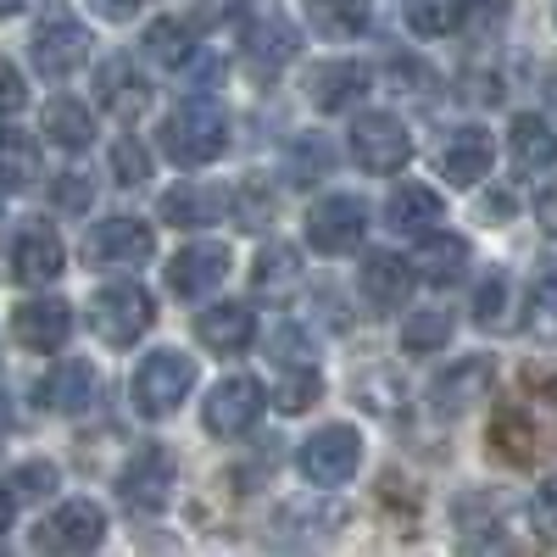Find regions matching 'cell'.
<instances>
[{
  "instance_id": "6da1fadb",
  "label": "cell",
  "mask_w": 557,
  "mask_h": 557,
  "mask_svg": "<svg viewBox=\"0 0 557 557\" xmlns=\"http://www.w3.org/2000/svg\"><path fill=\"white\" fill-rule=\"evenodd\" d=\"M485 446L502 462H513V469L552 457L557 451V374H524L519 396L491 412Z\"/></svg>"
},
{
  "instance_id": "7a4b0ae2",
  "label": "cell",
  "mask_w": 557,
  "mask_h": 557,
  "mask_svg": "<svg viewBox=\"0 0 557 557\" xmlns=\"http://www.w3.org/2000/svg\"><path fill=\"white\" fill-rule=\"evenodd\" d=\"M157 139H162V151H168L178 168H207V162H218L223 146H228V117H223L218 101L190 96V101H178V107L162 117Z\"/></svg>"
},
{
  "instance_id": "3957f363",
  "label": "cell",
  "mask_w": 557,
  "mask_h": 557,
  "mask_svg": "<svg viewBox=\"0 0 557 557\" xmlns=\"http://www.w3.org/2000/svg\"><path fill=\"white\" fill-rule=\"evenodd\" d=\"M28 51H34V67L45 78H67V73H78L89 57H96V34H89V23L73 7L51 0V7L39 12V23H34Z\"/></svg>"
},
{
  "instance_id": "277c9868",
  "label": "cell",
  "mask_w": 557,
  "mask_h": 557,
  "mask_svg": "<svg viewBox=\"0 0 557 557\" xmlns=\"http://www.w3.org/2000/svg\"><path fill=\"white\" fill-rule=\"evenodd\" d=\"M196 391V362L184 357L178 346H162V351H146L128 380V396H134V412L139 418H168L178 412V401Z\"/></svg>"
},
{
  "instance_id": "5b68a950",
  "label": "cell",
  "mask_w": 557,
  "mask_h": 557,
  "mask_svg": "<svg viewBox=\"0 0 557 557\" xmlns=\"http://www.w3.org/2000/svg\"><path fill=\"white\" fill-rule=\"evenodd\" d=\"M101 541H107V513H101V502H89V496L57 502L51 513L34 524V552L39 557H89Z\"/></svg>"
},
{
  "instance_id": "8992f818",
  "label": "cell",
  "mask_w": 557,
  "mask_h": 557,
  "mask_svg": "<svg viewBox=\"0 0 557 557\" xmlns=\"http://www.w3.org/2000/svg\"><path fill=\"white\" fill-rule=\"evenodd\" d=\"M151 323H157V301H151L146 285H134V278H112V285H101L89 296V330L117 351L134 346Z\"/></svg>"
},
{
  "instance_id": "52a82bcc",
  "label": "cell",
  "mask_w": 557,
  "mask_h": 557,
  "mask_svg": "<svg viewBox=\"0 0 557 557\" xmlns=\"http://www.w3.org/2000/svg\"><path fill=\"white\" fill-rule=\"evenodd\" d=\"M296 469L307 485H346L362 469V435L351 424H323L301 441L296 451Z\"/></svg>"
},
{
  "instance_id": "ba28073f",
  "label": "cell",
  "mask_w": 557,
  "mask_h": 557,
  "mask_svg": "<svg viewBox=\"0 0 557 557\" xmlns=\"http://www.w3.org/2000/svg\"><path fill=\"white\" fill-rule=\"evenodd\" d=\"M351 162L362 173H401L412 162V134L396 112H362L351 123Z\"/></svg>"
},
{
  "instance_id": "9c48e42d",
  "label": "cell",
  "mask_w": 557,
  "mask_h": 557,
  "mask_svg": "<svg viewBox=\"0 0 557 557\" xmlns=\"http://www.w3.org/2000/svg\"><path fill=\"white\" fill-rule=\"evenodd\" d=\"M157 257V235L139 218H101L84 235V262L112 268V273H134Z\"/></svg>"
},
{
  "instance_id": "30bf717a",
  "label": "cell",
  "mask_w": 557,
  "mask_h": 557,
  "mask_svg": "<svg viewBox=\"0 0 557 557\" xmlns=\"http://www.w3.org/2000/svg\"><path fill=\"white\" fill-rule=\"evenodd\" d=\"M368 235V207L362 196H323L307 207V246L318 257H346Z\"/></svg>"
},
{
  "instance_id": "8fae6325",
  "label": "cell",
  "mask_w": 557,
  "mask_h": 557,
  "mask_svg": "<svg viewBox=\"0 0 557 557\" xmlns=\"http://www.w3.org/2000/svg\"><path fill=\"white\" fill-rule=\"evenodd\" d=\"M257 418H262V385L246 380V374H228V380L212 385L207 401H201V424H207V435H218V441L251 435Z\"/></svg>"
},
{
  "instance_id": "7c38bea8",
  "label": "cell",
  "mask_w": 557,
  "mask_h": 557,
  "mask_svg": "<svg viewBox=\"0 0 557 557\" xmlns=\"http://www.w3.org/2000/svg\"><path fill=\"white\" fill-rule=\"evenodd\" d=\"M117 496L128 513H162L168 496H173V462L162 446H146L128 457V469L117 474Z\"/></svg>"
},
{
  "instance_id": "4fadbf2b",
  "label": "cell",
  "mask_w": 557,
  "mask_h": 557,
  "mask_svg": "<svg viewBox=\"0 0 557 557\" xmlns=\"http://www.w3.org/2000/svg\"><path fill=\"white\" fill-rule=\"evenodd\" d=\"M496 385V362L491 357H457L451 368H441V374L430 380V401L441 418H457V412H469L491 396Z\"/></svg>"
},
{
  "instance_id": "5bb4252c",
  "label": "cell",
  "mask_w": 557,
  "mask_h": 557,
  "mask_svg": "<svg viewBox=\"0 0 557 557\" xmlns=\"http://www.w3.org/2000/svg\"><path fill=\"white\" fill-rule=\"evenodd\" d=\"M7 262H12V278L17 285H51V278L62 273V262H67V251H62V235L51 223H23L17 235H12V251H7Z\"/></svg>"
},
{
  "instance_id": "9a60e30c",
  "label": "cell",
  "mask_w": 557,
  "mask_h": 557,
  "mask_svg": "<svg viewBox=\"0 0 557 557\" xmlns=\"http://www.w3.org/2000/svg\"><path fill=\"white\" fill-rule=\"evenodd\" d=\"M12 335L17 346L28 351H62L67 335H73V307L62 296H28L17 312H12Z\"/></svg>"
},
{
  "instance_id": "2e32d148",
  "label": "cell",
  "mask_w": 557,
  "mask_h": 557,
  "mask_svg": "<svg viewBox=\"0 0 557 557\" xmlns=\"http://www.w3.org/2000/svg\"><path fill=\"white\" fill-rule=\"evenodd\" d=\"M223 278H228V246H218V240H196L168 262V290L178 301H196V296L218 290Z\"/></svg>"
},
{
  "instance_id": "e0dca14e",
  "label": "cell",
  "mask_w": 557,
  "mask_h": 557,
  "mask_svg": "<svg viewBox=\"0 0 557 557\" xmlns=\"http://www.w3.org/2000/svg\"><path fill=\"white\" fill-rule=\"evenodd\" d=\"M491 162H496V139L485 134V128H451L446 139H441V151H435V168H441V178L446 184H480L485 173H491Z\"/></svg>"
},
{
  "instance_id": "ac0fdd59",
  "label": "cell",
  "mask_w": 557,
  "mask_h": 557,
  "mask_svg": "<svg viewBox=\"0 0 557 557\" xmlns=\"http://www.w3.org/2000/svg\"><path fill=\"white\" fill-rule=\"evenodd\" d=\"M196 341H201L212 357H240V351L257 341V318H251L246 301L201 307V312H196Z\"/></svg>"
},
{
  "instance_id": "d6986e66",
  "label": "cell",
  "mask_w": 557,
  "mask_h": 557,
  "mask_svg": "<svg viewBox=\"0 0 557 557\" xmlns=\"http://www.w3.org/2000/svg\"><path fill=\"white\" fill-rule=\"evenodd\" d=\"M368 84L374 78H368L362 62H318L307 73V101L318 112H346V107H357L368 96Z\"/></svg>"
},
{
  "instance_id": "ffe728a7",
  "label": "cell",
  "mask_w": 557,
  "mask_h": 557,
  "mask_svg": "<svg viewBox=\"0 0 557 557\" xmlns=\"http://www.w3.org/2000/svg\"><path fill=\"white\" fill-rule=\"evenodd\" d=\"M385 223L396 228V235H435V228L446 223V201H441V190H430V184H396L391 201H385Z\"/></svg>"
},
{
  "instance_id": "44dd1931",
  "label": "cell",
  "mask_w": 557,
  "mask_h": 557,
  "mask_svg": "<svg viewBox=\"0 0 557 557\" xmlns=\"http://www.w3.org/2000/svg\"><path fill=\"white\" fill-rule=\"evenodd\" d=\"M357 290L368 307H380V312H401L407 307V290H412V262L391 257V251H374L362 262L357 273Z\"/></svg>"
},
{
  "instance_id": "7402d4cb",
  "label": "cell",
  "mask_w": 557,
  "mask_h": 557,
  "mask_svg": "<svg viewBox=\"0 0 557 557\" xmlns=\"http://www.w3.org/2000/svg\"><path fill=\"white\" fill-rule=\"evenodd\" d=\"M96 101H101L107 112H117V117L146 112L151 84H146V73L134 67V57H112V62L96 67Z\"/></svg>"
},
{
  "instance_id": "603a6c76",
  "label": "cell",
  "mask_w": 557,
  "mask_h": 557,
  "mask_svg": "<svg viewBox=\"0 0 557 557\" xmlns=\"http://www.w3.org/2000/svg\"><path fill=\"white\" fill-rule=\"evenodd\" d=\"M346 524V507L341 502H290L285 513H278V541H290L296 535V546H307V552H318L323 541H335V530Z\"/></svg>"
},
{
  "instance_id": "cb8c5ba5",
  "label": "cell",
  "mask_w": 557,
  "mask_h": 557,
  "mask_svg": "<svg viewBox=\"0 0 557 557\" xmlns=\"http://www.w3.org/2000/svg\"><path fill=\"white\" fill-rule=\"evenodd\" d=\"M89 396H96V368L89 362H57V368H45V380L34 385V401L45 412H84Z\"/></svg>"
},
{
  "instance_id": "d4e9b609",
  "label": "cell",
  "mask_w": 557,
  "mask_h": 557,
  "mask_svg": "<svg viewBox=\"0 0 557 557\" xmlns=\"http://www.w3.org/2000/svg\"><path fill=\"white\" fill-rule=\"evenodd\" d=\"M507 151H513L519 173H546V168H557V128L535 112H519L513 128H507Z\"/></svg>"
},
{
  "instance_id": "484cf974",
  "label": "cell",
  "mask_w": 557,
  "mask_h": 557,
  "mask_svg": "<svg viewBox=\"0 0 557 557\" xmlns=\"http://www.w3.org/2000/svg\"><path fill=\"white\" fill-rule=\"evenodd\" d=\"M228 212V190L218 184H178V190L162 196V223H178V228H207Z\"/></svg>"
},
{
  "instance_id": "4316f807",
  "label": "cell",
  "mask_w": 557,
  "mask_h": 557,
  "mask_svg": "<svg viewBox=\"0 0 557 557\" xmlns=\"http://www.w3.org/2000/svg\"><path fill=\"white\" fill-rule=\"evenodd\" d=\"M39 128H45V139H51V146H62V151H89V146H96V112H89L84 101H73V96L45 101Z\"/></svg>"
},
{
  "instance_id": "83f0119b",
  "label": "cell",
  "mask_w": 557,
  "mask_h": 557,
  "mask_svg": "<svg viewBox=\"0 0 557 557\" xmlns=\"http://www.w3.org/2000/svg\"><path fill=\"white\" fill-rule=\"evenodd\" d=\"M462 268H469V240L462 235H430L418 262H412V273H424V285H441V290L457 285Z\"/></svg>"
},
{
  "instance_id": "f1b7e54d",
  "label": "cell",
  "mask_w": 557,
  "mask_h": 557,
  "mask_svg": "<svg viewBox=\"0 0 557 557\" xmlns=\"http://www.w3.org/2000/svg\"><path fill=\"white\" fill-rule=\"evenodd\" d=\"M524 335L535 346H557V262L535 273V285L524 296Z\"/></svg>"
},
{
  "instance_id": "f546056e",
  "label": "cell",
  "mask_w": 557,
  "mask_h": 557,
  "mask_svg": "<svg viewBox=\"0 0 557 557\" xmlns=\"http://www.w3.org/2000/svg\"><path fill=\"white\" fill-rule=\"evenodd\" d=\"M146 57L162 67H190L196 62V28L184 17H157L146 28Z\"/></svg>"
},
{
  "instance_id": "4dcf8cb0",
  "label": "cell",
  "mask_w": 557,
  "mask_h": 557,
  "mask_svg": "<svg viewBox=\"0 0 557 557\" xmlns=\"http://www.w3.org/2000/svg\"><path fill=\"white\" fill-rule=\"evenodd\" d=\"M39 178V146L23 128H0V190H28Z\"/></svg>"
},
{
  "instance_id": "1f68e13d",
  "label": "cell",
  "mask_w": 557,
  "mask_h": 557,
  "mask_svg": "<svg viewBox=\"0 0 557 557\" xmlns=\"http://www.w3.org/2000/svg\"><path fill=\"white\" fill-rule=\"evenodd\" d=\"M307 17L318 34H330V39H357L368 28V0H301Z\"/></svg>"
},
{
  "instance_id": "d6a6232c",
  "label": "cell",
  "mask_w": 557,
  "mask_h": 557,
  "mask_svg": "<svg viewBox=\"0 0 557 557\" xmlns=\"http://www.w3.org/2000/svg\"><path fill=\"white\" fill-rule=\"evenodd\" d=\"M469 23V0H407V28L424 39H446Z\"/></svg>"
},
{
  "instance_id": "836d02e7",
  "label": "cell",
  "mask_w": 557,
  "mask_h": 557,
  "mask_svg": "<svg viewBox=\"0 0 557 557\" xmlns=\"http://www.w3.org/2000/svg\"><path fill=\"white\" fill-rule=\"evenodd\" d=\"M318 391H323L318 362H290V368H278V374H273V401L285 412H307L318 401Z\"/></svg>"
},
{
  "instance_id": "e575fe53",
  "label": "cell",
  "mask_w": 557,
  "mask_h": 557,
  "mask_svg": "<svg viewBox=\"0 0 557 557\" xmlns=\"http://www.w3.org/2000/svg\"><path fill=\"white\" fill-rule=\"evenodd\" d=\"M246 45H251V57H257L262 67H285V62L296 57V28H290L285 17H262V23H251Z\"/></svg>"
},
{
  "instance_id": "d590c367",
  "label": "cell",
  "mask_w": 557,
  "mask_h": 557,
  "mask_svg": "<svg viewBox=\"0 0 557 557\" xmlns=\"http://www.w3.org/2000/svg\"><path fill=\"white\" fill-rule=\"evenodd\" d=\"M268 357H273V368H290V362H318L312 335L301 330L296 318H278L273 330H268Z\"/></svg>"
},
{
  "instance_id": "8d00e7d4",
  "label": "cell",
  "mask_w": 557,
  "mask_h": 557,
  "mask_svg": "<svg viewBox=\"0 0 557 557\" xmlns=\"http://www.w3.org/2000/svg\"><path fill=\"white\" fill-rule=\"evenodd\" d=\"M451 341V318L446 312H412L401 323V351H441Z\"/></svg>"
},
{
  "instance_id": "74e56055",
  "label": "cell",
  "mask_w": 557,
  "mask_h": 557,
  "mask_svg": "<svg viewBox=\"0 0 557 557\" xmlns=\"http://www.w3.org/2000/svg\"><path fill=\"white\" fill-rule=\"evenodd\" d=\"M251 273H257V290H285L290 278H301V257L290 246H262Z\"/></svg>"
},
{
  "instance_id": "f35d334b",
  "label": "cell",
  "mask_w": 557,
  "mask_h": 557,
  "mask_svg": "<svg viewBox=\"0 0 557 557\" xmlns=\"http://www.w3.org/2000/svg\"><path fill=\"white\" fill-rule=\"evenodd\" d=\"M474 323H480V330H502V323H507V273L502 268L485 273V285L474 296Z\"/></svg>"
},
{
  "instance_id": "ab89813d",
  "label": "cell",
  "mask_w": 557,
  "mask_h": 557,
  "mask_svg": "<svg viewBox=\"0 0 557 557\" xmlns=\"http://www.w3.org/2000/svg\"><path fill=\"white\" fill-rule=\"evenodd\" d=\"M112 173H117V184H128V190H134V184H146L151 178V151L139 146L134 134H123L112 146Z\"/></svg>"
},
{
  "instance_id": "60d3db41",
  "label": "cell",
  "mask_w": 557,
  "mask_h": 557,
  "mask_svg": "<svg viewBox=\"0 0 557 557\" xmlns=\"http://www.w3.org/2000/svg\"><path fill=\"white\" fill-rule=\"evenodd\" d=\"M330 162H335V157H330V139H318V134H312V139H296L290 173H296L301 184H307V178H323V173H330Z\"/></svg>"
},
{
  "instance_id": "b9f144b4",
  "label": "cell",
  "mask_w": 557,
  "mask_h": 557,
  "mask_svg": "<svg viewBox=\"0 0 557 557\" xmlns=\"http://www.w3.org/2000/svg\"><path fill=\"white\" fill-rule=\"evenodd\" d=\"M530 524H535L546 541H557V474L535 491V502H530Z\"/></svg>"
},
{
  "instance_id": "7bdbcfd3",
  "label": "cell",
  "mask_w": 557,
  "mask_h": 557,
  "mask_svg": "<svg viewBox=\"0 0 557 557\" xmlns=\"http://www.w3.org/2000/svg\"><path fill=\"white\" fill-rule=\"evenodd\" d=\"M23 101H28V84H23V73H17L7 57H0V117H12Z\"/></svg>"
},
{
  "instance_id": "ee69618b",
  "label": "cell",
  "mask_w": 557,
  "mask_h": 557,
  "mask_svg": "<svg viewBox=\"0 0 557 557\" xmlns=\"http://www.w3.org/2000/svg\"><path fill=\"white\" fill-rule=\"evenodd\" d=\"M89 196H96V190H89V178H78V173H62V178H57V207H62V212L89 207Z\"/></svg>"
},
{
  "instance_id": "f6af8a7d",
  "label": "cell",
  "mask_w": 557,
  "mask_h": 557,
  "mask_svg": "<svg viewBox=\"0 0 557 557\" xmlns=\"http://www.w3.org/2000/svg\"><path fill=\"white\" fill-rule=\"evenodd\" d=\"M17 491H34V496L57 491V469H51V462H28V469L17 474Z\"/></svg>"
},
{
  "instance_id": "bcb514c9",
  "label": "cell",
  "mask_w": 557,
  "mask_h": 557,
  "mask_svg": "<svg viewBox=\"0 0 557 557\" xmlns=\"http://www.w3.org/2000/svg\"><path fill=\"white\" fill-rule=\"evenodd\" d=\"M89 12H101L107 23H128L139 12V0H89Z\"/></svg>"
},
{
  "instance_id": "7dc6e473",
  "label": "cell",
  "mask_w": 557,
  "mask_h": 557,
  "mask_svg": "<svg viewBox=\"0 0 557 557\" xmlns=\"http://www.w3.org/2000/svg\"><path fill=\"white\" fill-rule=\"evenodd\" d=\"M535 218H541V228L557 235V184H546V190L535 196Z\"/></svg>"
},
{
  "instance_id": "c3c4849f",
  "label": "cell",
  "mask_w": 557,
  "mask_h": 557,
  "mask_svg": "<svg viewBox=\"0 0 557 557\" xmlns=\"http://www.w3.org/2000/svg\"><path fill=\"white\" fill-rule=\"evenodd\" d=\"M12 513H17V502H12V491H7V485H0V530L12 524Z\"/></svg>"
},
{
  "instance_id": "681fc988",
  "label": "cell",
  "mask_w": 557,
  "mask_h": 557,
  "mask_svg": "<svg viewBox=\"0 0 557 557\" xmlns=\"http://www.w3.org/2000/svg\"><path fill=\"white\" fill-rule=\"evenodd\" d=\"M23 7H28V0H0V17H17Z\"/></svg>"
},
{
  "instance_id": "f907efd6",
  "label": "cell",
  "mask_w": 557,
  "mask_h": 557,
  "mask_svg": "<svg viewBox=\"0 0 557 557\" xmlns=\"http://www.w3.org/2000/svg\"><path fill=\"white\" fill-rule=\"evenodd\" d=\"M546 107H552V117H557V73L546 78Z\"/></svg>"
}]
</instances>
